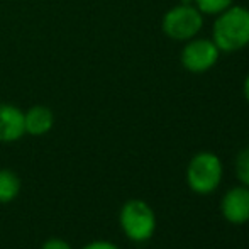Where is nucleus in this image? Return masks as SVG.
Instances as JSON below:
<instances>
[{"label":"nucleus","mask_w":249,"mask_h":249,"mask_svg":"<svg viewBox=\"0 0 249 249\" xmlns=\"http://www.w3.org/2000/svg\"><path fill=\"white\" fill-rule=\"evenodd\" d=\"M220 215L232 226L249 222V188L244 185L231 187L219 202Z\"/></svg>","instance_id":"423d86ee"},{"label":"nucleus","mask_w":249,"mask_h":249,"mask_svg":"<svg viewBox=\"0 0 249 249\" xmlns=\"http://www.w3.org/2000/svg\"><path fill=\"white\" fill-rule=\"evenodd\" d=\"M54 125V114L46 105H33L29 110L24 112V127L26 134L39 138L44 136Z\"/></svg>","instance_id":"6e6552de"},{"label":"nucleus","mask_w":249,"mask_h":249,"mask_svg":"<svg viewBox=\"0 0 249 249\" xmlns=\"http://www.w3.org/2000/svg\"><path fill=\"white\" fill-rule=\"evenodd\" d=\"M119 226L132 243H148L154 236L158 219L153 207L142 198H129L119 212Z\"/></svg>","instance_id":"7ed1b4c3"},{"label":"nucleus","mask_w":249,"mask_h":249,"mask_svg":"<svg viewBox=\"0 0 249 249\" xmlns=\"http://www.w3.org/2000/svg\"><path fill=\"white\" fill-rule=\"evenodd\" d=\"M41 249H73L70 246V243H66L61 237H50L43 243Z\"/></svg>","instance_id":"f8f14e48"},{"label":"nucleus","mask_w":249,"mask_h":249,"mask_svg":"<svg viewBox=\"0 0 249 249\" xmlns=\"http://www.w3.org/2000/svg\"><path fill=\"white\" fill-rule=\"evenodd\" d=\"M82 249H121L117 244L110 243V241H105V239H97L92 241V243L85 244Z\"/></svg>","instance_id":"ddd939ff"},{"label":"nucleus","mask_w":249,"mask_h":249,"mask_svg":"<svg viewBox=\"0 0 249 249\" xmlns=\"http://www.w3.org/2000/svg\"><path fill=\"white\" fill-rule=\"evenodd\" d=\"M203 14L194 3H180L166 10L161 19V31L166 37L187 43L198 36L203 27Z\"/></svg>","instance_id":"20e7f679"},{"label":"nucleus","mask_w":249,"mask_h":249,"mask_svg":"<svg viewBox=\"0 0 249 249\" xmlns=\"http://www.w3.org/2000/svg\"><path fill=\"white\" fill-rule=\"evenodd\" d=\"M224 178L222 160L212 151H198L190 158L185 180L194 194L210 195L220 187Z\"/></svg>","instance_id":"f03ea898"},{"label":"nucleus","mask_w":249,"mask_h":249,"mask_svg":"<svg viewBox=\"0 0 249 249\" xmlns=\"http://www.w3.org/2000/svg\"><path fill=\"white\" fill-rule=\"evenodd\" d=\"M243 93H244V99H246V102L249 104V75L246 76V80H244V83H243Z\"/></svg>","instance_id":"4468645a"},{"label":"nucleus","mask_w":249,"mask_h":249,"mask_svg":"<svg viewBox=\"0 0 249 249\" xmlns=\"http://www.w3.org/2000/svg\"><path fill=\"white\" fill-rule=\"evenodd\" d=\"M26 136L24 110L12 104H0V142H16Z\"/></svg>","instance_id":"0eeeda50"},{"label":"nucleus","mask_w":249,"mask_h":249,"mask_svg":"<svg viewBox=\"0 0 249 249\" xmlns=\"http://www.w3.org/2000/svg\"><path fill=\"white\" fill-rule=\"evenodd\" d=\"M234 173L239 181V185L249 188V148H244L239 151L234 161Z\"/></svg>","instance_id":"9b49d317"},{"label":"nucleus","mask_w":249,"mask_h":249,"mask_svg":"<svg viewBox=\"0 0 249 249\" xmlns=\"http://www.w3.org/2000/svg\"><path fill=\"white\" fill-rule=\"evenodd\" d=\"M212 41L220 53H236L249 46V9L231 5L215 16L212 27Z\"/></svg>","instance_id":"f257e3e1"},{"label":"nucleus","mask_w":249,"mask_h":249,"mask_svg":"<svg viewBox=\"0 0 249 249\" xmlns=\"http://www.w3.org/2000/svg\"><path fill=\"white\" fill-rule=\"evenodd\" d=\"M20 178L9 168L0 170V203H10L19 197Z\"/></svg>","instance_id":"1a4fd4ad"},{"label":"nucleus","mask_w":249,"mask_h":249,"mask_svg":"<svg viewBox=\"0 0 249 249\" xmlns=\"http://www.w3.org/2000/svg\"><path fill=\"white\" fill-rule=\"evenodd\" d=\"M195 7L203 16H219L220 12L227 10L231 5H234V0H194Z\"/></svg>","instance_id":"9d476101"},{"label":"nucleus","mask_w":249,"mask_h":249,"mask_svg":"<svg viewBox=\"0 0 249 249\" xmlns=\"http://www.w3.org/2000/svg\"><path fill=\"white\" fill-rule=\"evenodd\" d=\"M220 58V50L212 39L194 37L187 41L180 53V63L187 71L194 75L207 73L217 65Z\"/></svg>","instance_id":"39448f33"}]
</instances>
